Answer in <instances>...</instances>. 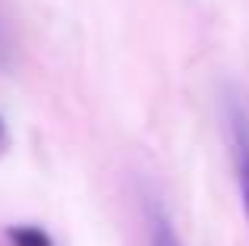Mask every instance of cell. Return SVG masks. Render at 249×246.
<instances>
[{
	"label": "cell",
	"instance_id": "obj_2",
	"mask_svg": "<svg viewBox=\"0 0 249 246\" xmlns=\"http://www.w3.org/2000/svg\"><path fill=\"white\" fill-rule=\"evenodd\" d=\"M148 240H152V246H183L174 221H170L161 209H152V218H148Z\"/></svg>",
	"mask_w": 249,
	"mask_h": 246
},
{
	"label": "cell",
	"instance_id": "obj_3",
	"mask_svg": "<svg viewBox=\"0 0 249 246\" xmlns=\"http://www.w3.org/2000/svg\"><path fill=\"white\" fill-rule=\"evenodd\" d=\"M6 237H10L13 246H54V240H51L41 228H32V224L10 228V230H6Z\"/></svg>",
	"mask_w": 249,
	"mask_h": 246
},
{
	"label": "cell",
	"instance_id": "obj_1",
	"mask_svg": "<svg viewBox=\"0 0 249 246\" xmlns=\"http://www.w3.org/2000/svg\"><path fill=\"white\" fill-rule=\"evenodd\" d=\"M231 139H233V171H237L240 202L249 218V117L243 111L231 114Z\"/></svg>",
	"mask_w": 249,
	"mask_h": 246
},
{
	"label": "cell",
	"instance_id": "obj_4",
	"mask_svg": "<svg viewBox=\"0 0 249 246\" xmlns=\"http://www.w3.org/2000/svg\"><path fill=\"white\" fill-rule=\"evenodd\" d=\"M6 142H10V136H6V126H3V120H0V152L6 148Z\"/></svg>",
	"mask_w": 249,
	"mask_h": 246
}]
</instances>
